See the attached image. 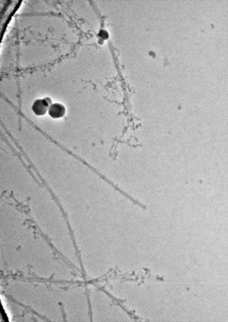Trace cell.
I'll list each match as a JSON object with an SVG mask.
<instances>
[{"label":"cell","mask_w":228,"mask_h":322,"mask_svg":"<svg viewBox=\"0 0 228 322\" xmlns=\"http://www.w3.org/2000/svg\"><path fill=\"white\" fill-rule=\"evenodd\" d=\"M65 112V108L62 104L58 103L52 104L49 107L48 113L51 117L56 119L63 117Z\"/></svg>","instance_id":"2"},{"label":"cell","mask_w":228,"mask_h":322,"mask_svg":"<svg viewBox=\"0 0 228 322\" xmlns=\"http://www.w3.org/2000/svg\"><path fill=\"white\" fill-rule=\"evenodd\" d=\"M52 103L51 100L48 97L43 99H38L34 102L32 109L36 115H42L46 113Z\"/></svg>","instance_id":"1"},{"label":"cell","mask_w":228,"mask_h":322,"mask_svg":"<svg viewBox=\"0 0 228 322\" xmlns=\"http://www.w3.org/2000/svg\"><path fill=\"white\" fill-rule=\"evenodd\" d=\"M99 35L102 38L105 39L108 37V34L106 31H102L100 32Z\"/></svg>","instance_id":"3"}]
</instances>
